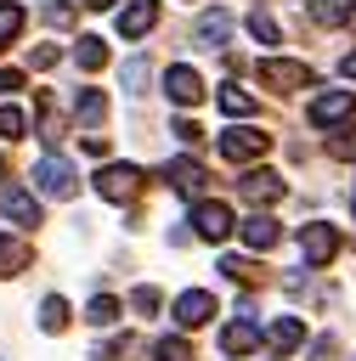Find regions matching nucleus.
Segmentation results:
<instances>
[{
	"mask_svg": "<svg viewBox=\"0 0 356 361\" xmlns=\"http://www.w3.org/2000/svg\"><path fill=\"white\" fill-rule=\"evenodd\" d=\"M51 62H57V45H34L28 51V68H51Z\"/></svg>",
	"mask_w": 356,
	"mask_h": 361,
	"instance_id": "obj_35",
	"label": "nucleus"
},
{
	"mask_svg": "<svg viewBox=\"0 0 356 361\" xmlns=\"http://www.w3.org/2000/svg\"><path fill=\"white\" fill-rule=\"evenodd\" d=\"M164 96H170L175 107H198V102H203V73L186 68V62H175V68L164 73Z\"/></svg>",
	"mask_w": 356,
	"mask_h": 361,
	"instance_id": "obj_5",
	"label": "nucleus"
},
{
	"mask_svg": "<svg viewBox=\"0 0 356 361\" xmlns=\"http://www.w3.org/2000/svg\"><path fill=\"white\" fill-rule=\"evenodd\" d=\"M356 113V90H322L316 102H311V124L316 130H333V124H345Z\"/></svg>",
	"mask_w": 356,
	"mask_h": 361,
	"instance_id": "obj_6",
	"label": "nucleus"
},
{
	"mask_svg": "<svg viewBox=\"0 0 356 361\" xmlns=\"http://www.w3.org/2000/svg\"><path fill=\"white\" fill-rule=\"evenodd\" d=\"M90 186H96L102 203H130V197L141 192V169H136V164H102Z\"/></svg>",
	"mask_w": 356,
	"mask_h": 361,
	"instance_id": "obj_3",
	"label": "nucleus"
},
{
	"mask_svg": "<svg viewBox=\"0 0 356 361\" xmlns=\"http://www.w3.org/2000/svg\"><path fill=\"white\" fill-rule=\"evenodd\" d=\"M0 209H6V220H17V226H40V203H34V192H23V186L0 192Z\"/></svg>",
	"mask_w": 356,
	"mask_h": 361,
	"instance_id": "obj_15",
	"label": "nucleus"
},
{
	"mask_svg": "<svg viewBox=\"0 0 356 361\" xmlns=\"http://www.w3.org/2000/svg\"><path fill=\"white\" fill-rule=\"evenodd\" d=\"M158 305H164V293H158V288H153V282H141V288H136V293H130V310H141V316H153V310H158Z\"/></svg>",
	"mask_w": 356,
	"mask_h": 361,
	"instance_id": "obj_29",
	"label": "nucleus"
},
{
	"mask_svg": "<svg viewBox=\"0 0 356 361\" xmlns=\"http://www.w3.org/2000/svg\"><path fill=\"white\" fill-rule=\"evenodd\" d=\"M73 62H79L85 73L107 68V45H102V34H79V39H73Z\"/></svg>",
	"mask_w": 356,
	"mask_h": 361,
	"instance_id": "obj_18",
	"label": "nucleus"
},
{
	"mask_svg": "<svg viewBox=\"0 0 356 361\" xmlns=\"http://www.w3.org/2000/svg\"><path fill=\"white\" fill-rule=\"evenodd\" d=\"M350 209H356V203H350Z\"/></svg>",
	"mask_w": 356,
	"mask_h": 361,
	"instance_id": "obj_41",
	"label": "nucleus"
},
{
	"mask_svg": "<svg viewBox=\"0 0 356 361\" xmlns=\"http://www.w3.org/2000/svg\"><path fill=\"white\" fill-rule=\"evenodd\" d=\"M85 6H96V11H102V6H119V0H85Z\"/></svg>",
	"mask_w": 356,
	"mask_h": 361,
	"instance_id": "obj_39",
	"label": "nucleus"
},
{
	"mask_svg": "<svg viewBox=\"0 0 356 361\" xmlns=\"http://www.w3.org/2000/svg\"><path fill=\"white\" fill-rule=\"evenodd\" d=\"M73 113H79L85 130H96V124L107 118V96H102V90H79V107H73Z\"/></svg>",
	"mask_w": 356,
	"mask_h": 361,
	"instance_id": "obj_23",
	"label": "nucleus"
},
{
	"mask_svg": "<svg viewBox=\"0 0 356 361\" xmlns=\"http://www.w3.org/2000/svg\"><path fill=\"white\" fill-rule=\"evenodd\" d=\"M147 85V56H130L124 62V90H141Z\"/></svg>",
	"mask_w": 356,
	"mask_h": 361,
	"instance_id": "obj_32",
	"label": "nucleus"
},
{
	"mask_svg": "<svg viewBox=\"0 0 356 361\" xmlns=\"http://www.w3.org/2000/svg\"><path fill=\"white\" fill-rule=\"evenodd\" d=\"M299 254H305V265H328L339 254V231L333 226H305L299 231Z\"/></svg>",
	"mask_w": 356,
	"mask_h": 361,
	"instance_id": "obj_7",
	"label": "nucleus"
},
{
	"mask_svg": "<svg viewBox=\"0 0 356 361\" xmlns=\"http://www.w3.org/2000/svg\"><path fill=\"white\" fill-rule=\"evenodd\" d=\"M68 322H73V310H68V299H62V293L40 299V327H45V333H62Z\"/></svg>",
	"mask_w": 356,
	"mask_h": 361,
	"instance_id": "obj_22",
	"label": "nucleus"
},
{
	"mask_svg": "<svg viewBox=\"0 0 356 361\" xmlns=\"http://www.w3.org/2000/svg\"><path fill=\"white\" fill-rule=\"evenodd\" d=\"M311 17H316L322 28H345V23L356 17V0H311Z\"/></svg>",
	"mask_w": 356,
	"mask_h": 361,
	"instance_id": "obj_20",
	"label": "nucleus"
},
{
	"mask_svg": "<svg viewBox=\"0 0 356 361\" xmlns=\"http://www.w3.org/2000/svg\"><path fill=\"white\" fill-rule=\"evenodd\" d=\"M34 186H40L45 197H57V203H68V197L79 192V175H73V164H68L62 152H45V158L34 164Z\"/></svg>",
	"mask_w": 356,
	"mask_h": 361,
	"instance_id": "obj_2",
	"label": "nucleus"
},
{
	"mask_svg": "<svg viewBox=\"0 0 356 361\" xmlns=\"http://www.w3.org/2000/svg\"><path fill=\"white\" fill-rule=\"evenodd\" d=\"M153 361H192V350H186V338H164V344H153Z\"/></svg>",
	"mask_w": 356,
	"mask_h": 361,
	"instance_id": "obj_31",
	"label": "nucleus"
},
{
	"mask_svg": "<svg viewBox=\"0 0 356 361\" xmlns=\"http://www.w3.org/2000/svg\"><path fill=\"white\" fill-rule=\"evenodd\" d=\"M249 34H254L260 45H277V39H283V28H277V23L266 17V11H254V17H249Z\"/></svg>",
	"mask_w": 356,
	"mask_h": 361,
	"instance_id": "obj_28",
	"label": "nucleus"
},
{
	"mask_svg": "<svg viewBox=\"0 0 356 361\" xmlns=\"http://www.w3.org/2000/svg\"><path fill=\"white\" fill-rule=\"evenodd\" d=\"M226 34H232V11H220V6L203 11V17L192 23V45H220Z\"/></svg>",
	"mask_w": 356,
	"mask_h": 361,
	"instance_id": "obj_13",
	"label": "nucleus"
},
{
	"mask_svg": "<svg viewBox=\"0 0 356 361\" xmlns=\"http://www.w3.org/2000/svg\"><path fill=\"white\" fill-rule=\"evenodd\" d=\"M345 79H356V51H350V56H345Z\"/></svg>",
	"mask_w": 356,
	"mask_h": 361,
	"instance_id": "obj_38",
	"label": "nucleus"
},
{
	"mask_svg": "<svg viewBox=\"0 0 356 361\" xmlns=\"http://www.w3.org/2000/svg\"><path fill=\"white\" fill-rule=\"evenodd\" d=\"M158 175H164V180H170V186H175V192H186V197H192V192H198V186H203V180H209V175H203V169H198V158H175V164H164V169H158Z\"/></svg>",
	"mask_w": 356,
	"mask_h": 361,
	"instance_id": "obj_14",
	"label": "nucleus"
},
{
	"mask_svg": "<svg viewBox=\"0 0 356 361\" xmlns=\"http://www.w3.org/2000/svg\"><path fill=\"white\" fill-rule=\"evenodd\" d=\"M11 90H23V68H0V96H11Z\"/></svg>",
	"mask_w": 356,
	"mask_h": 361,
	"instance_id": "obj_37",
	"label": "nucleus"
},
{
	"mask_svg": "<svg viewBox=\"0 0 356 361\" xmlns=\"http://www.w3.org/2000/svg\"><path fill=\"white\" fill-rule=\"evenodd\" d=\"M0 135H6V141H23V135H28V113H23L17 102L0 107Z\"/></svg>",
	"mask_w": 356,
	"mask_h": 361,
	"instance_id": "obj_27",
	"label": "nucleus"
},
{
	"mask_svg": "<svg viewBox=\"0 0 356 361\" xmlns=\"http://www.w3.org/2000/svg\"><path fill=\"white\" fill-rule=\"evenodd\" d=\"M237 192H243V203H277L283 197V175H271V169H249L243 180H237Z\"/></svg>",
	"mask_w": 356,
	"mask_h": 361,
	"instance_id": "obj_8",
	"label": "nucleus"
},
{
	"mask_svg": "<svg viewBox=\"0 0 356 361\" xmlns=\"http://www.w3.org/2000/svg\"><path fill=\"white\" fill-rule=\"evenodd\" d=\"M328 152H333V158H356V124H350V130H339V135L328 141Z\"/></svg>",
	"mask_w": 356,
	"mask_h": 361,
	"instance_id": "obj_33",
	"label": "nucleus"
},
{
	"mask_svg": "<svg viewBox=\"0 0 356 361\" xmlns=\"http://www.w3.org/2000/svg\"><path fill=\"white\" fill-rule=\"evenodd\" d=\"M153 23H158V0H130V6L119 11V34H124V39H141Z\"/></svg>",
	"mask_w": 356,
	"mask_h": 361,
	"instance_id": "obj_11",
	"label": "nucleus"
},
{
	"mask_svg": "<svg viewBox=\"0 0 356 361\" xmlns=\"http://www.w3.org/2000/svg\"><path fill=\"white\" fill-rule=\"evenodd\" d=\"M17 271H28V243L0 231V276H17Z\"/></svg>",
	"mask_w": 356,
	"mask_h": 361,
	"instance_id": "obj_21",
	"label": "nucleus"
},
{
	"mask_svg": "<svg viewBox=\"0 0 356 361\" xmlns=\"http://www.w3.org/2000/svg\"><path fill=\"white\" fill-rule=\"evenodd\" d=\"M192 226H198V237L220 243V237H226V231H232L237 220H232V209H226V203H209V197H203V203L192 209Z\"/></svg>",
	"mask_w": 356,
	"mask_h": 361,
	"instance_id": "obj_9",
	"label": "nucleus"
},
{
	"mask_svg": "<svg viewBox=\"0 0 356 361\" xmlns=\"http://www.w3.org/2000/svg\"><path fill=\"white\" fill-rule=\"evenodd\" d=\"M17 34H23V6L17 0H0V51H11Z\"/></svg>",
	"mask_w": 356,
	"mask_h": 361,
	"instance_id": "obj_25",
	"label": "nucleus"
},
{
	"mask_svg": "<svg viewBox=\"0 0 356 361\" xmlns=\"http://www.w3.org/2000/svg\"><path fill=\"white\" fill-rule=\"evenodd\" d=\"M175 141H186V147H198V141H203V130H198L192 118H175Z\"/></svg>",
	"mask_w": 356,
	"mask_h": 361,
	"instance_id": "obj_34",
	"label": "nucleus"
},
{
	"mask_svg": "<svg viewBox=\"0 0 356 361\" xmlns=\"http://www.w3.org/2000/svg\"><path fill=\"white\" fill-rule=\"evenodd\" d=\"M215 102H220V113H226V118H249V113H254V96H249L237 79H226V85L215 90Z\"/></svg>",
	"mask_w": 356,
	"mask_h": 361,
	"instance_id": "obj_16",
	"label": "nucleus"
},
{
	"mask_svg": "<svg viewBox=\"0 0 356 361\" xmlns=\"http://www.w3.org/2000/svg\"><path fill=\"white\" fill-rule=\"evenodd\" d=\"M220 344H226V355H249V350H260V327L249 316H237V322L220 327Z\"/></svg>",
	"mask_w": 356,
	"mask_h": 361,
	"instance_id": "obj_12",
	"label": "nucleus"
},
{
	"mask_svg": "<svg viewBox=\"0 0 356 361\" xmlns=\"http://www.w3.org/2000/svg\"><path fill=\"white\" fill-rule=\"evenodd\" d=\"M85 322H90V327H113V322H119V299H113V293H96V299L85 305Z\"/></svg>",
	"mask_w": 356,
	"mask_h": 361,
	"instance_id": "obj_24",
	"label": "nucleus"
},
{
	"mask_svg": "<svg viewBox=\"0 0 356 361\" xmlns=\"http://www.w3.org/2000/svg\"><path fill=\"white\" fill-rule=\"evenodd\" d=\"M40 17H45L51 28H68V23H73V6H62V0H40Z\"/></svg>",
	"mask_w": 356,
	"mask_h": 361,
	"instance_id": "obj_30",
	"label": "nucleus"
},
{
	"mask_svg": "<svg viewBox=\"0 0 356 361\" xmlns=\"http://www.w3.org/2000/svg\"><path fill=\"white\" fill-rule=\"evenodd\" d=\"M237 231H243V243H249V248H271V243H277V237H283V231H277V220H271V214H249V220H243V226H237Z\"/></svg>",
	"mask_w": 356,
	"mask_h": 361,
	"instance_id": "obj_19",
	"label": "nucleus"
},
{
	"mask_svg": "<svg viewBox=\"0 0 356 361\" xmlns=\"http://www.w3.org/2000/svg\"><path fill=\"white\" fill-rule=\"evenodd\" d=\"M215 316V293H203V288H186L181 299H175V322L181 327H203Z\"/></svg>",
	"mask_w": 356,
	"mask_h": 361,
	"instance_id": "obj_10",
	"label": "nucleus"
},
{
	"mask_svg": "<svg viewBox=\"0 0 356 361\" xmlns=\"http://www.w3.org/2000/svg\"><path fill=\"white\" fill-rule=\"evenodd\" d=\"M271 152V135L260 130V124H237L232 118V130L220 135V158L226 164H254V158H266Z\"/></svg>",
	"mask_w": 356,
	"mask_h": 361,
	"instance_id": "obj_1",
	"label": "nucleus"
},
{
	"mask_svg": "<svg viewBox=\"0 0 356 361\" xmlns=\"http://www.w3.org/2000/svg\"><path fill=\"white\" fill-rule=\"evenodd\" d=\"M0 180H6V158H0Z\"/></svg>",
	"mask_w": 356,
	"mask_h": 361,
	"instance_id": "obj_40",
	"label": "nucleus"
},
{
	"mask_svg": "<svg viewBox=\"0 0 356 361\" xmlns=\"http://www.w3.org/2000/svg\"><path fill=\"white\" fill-rule=\"evenodd\" d=\"M79 147H85L90 158H107V135H96V130H90V135H79Z\"/></svg>",
	"mask_w": 356,
	"mask_h": 361,
	"instance_id": "obj_36",
	"label": "nucleus"
},
{
	"mask_svg": "<svg viewBox=\"0 0 356 361\" xmlns=\"http://www.w3.org/2000/svg\"><path fill=\"white\" fill-rule=\"evenodd\" d=\"M220 271H226L232 282H260V259H249V254H226Z\"/></svg>",
	"mask_w": 356,
	"mask_h": 361,
	"instance_id": "obj_26",
	"label": "nucleus"
},
{
	"mask_svg": "<svg viewBox=\"0 0 356 361\" xmlns=\"http://www.w3.org/2000/svg\"><path fill=\"white\" fill-rule=\"evenodd\" d=\"M260 85H271L277 96H288V90H305L311 85V68L294 62V56H266L260 62Z\"/></svg>",
	"mask_w": 356,
	"mask_h": 361,
	"instance_id": "obj_4",
	"label": "nucleus"
},
{
	"mask_svg": "<svg viewBox=\"0 0 356 361\" xmlns=\"http://www.w3.org/2000/svg\"><path fill=\"white\" fill-rule=\"evenodd\" d=\"M266 338H271V350H277V355H288V350H299V344H305V327H299V316H277Z\"/></svg>",
	"mask_w": 356,
	"mask_h": 361,
	"instance_id": "obj_17",
	"label": "nucleus"
}]
</instances>
